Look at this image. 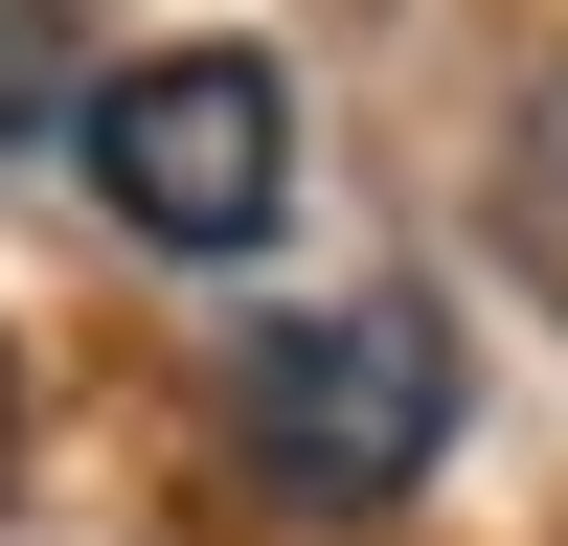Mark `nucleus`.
I'll return each instance as SVG.
<instances>
[{
    "mask_svg": "<svg viewBox=\"0 0 568 546\" xmlns=\"http://www.w3.org/2000/svg\"><path fill=\"white\" fill-rule=\"evenodd\" d=\"M227 433H251V478L296 501V524H387V501L455 455V318L409 296V273L273 318V342L227 364Z\"/></svg>",
    "mask_w": 568,
    "mask_h": 546,
    "instance_id": "obj_1",
    "label": "nucleus"
},
{
    "mask_svg": "<svg viewBox=\"0 0 568 546\" xmlns=\"http://www.w3.org/2000/svg\"><path fill=\"white\" fill-rule=\"evenodd\" d=\"M45 114H91V23L69 0H0V136H45Z\"/></svg>",
    "mask_w": 568,
    "mask_h": 546,
    "instance_id": "obj_3",
    "label": "nucleus"
},
{
    "mask_svg": "<svg viewBox=\"0 0 568 546\" xmlns=\"http://www.w3.org/2000/svg\"><path fill=\"white\" fill-rule=\"evenodd\" d=\"M0 433H23V364H0Z\"/></svg>",
    "mask_w": 568,
    "mask_h": 546,
    "instance_id": "obj_4",
    "label": "nucleus"
},
{
    "mask_svg": "<svg viewBox=\"0 0 568 546\" xmlns=\"http://www.w3.org/2000/svg\"><path fill=\"white\" fill-rule=\"evenodd\" d=\"M91 205L160 228V251H251L273 205H296V91H273V46H136V69H91Z\"/></svg>",
    "mask_w": 568,
    "mask_h": 546,
    "instance_id": "obj_2",
    "label": "nucleus"
}]
</instances>
